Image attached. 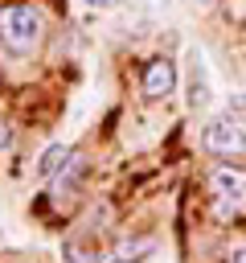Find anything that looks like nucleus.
I'll return each instance as SVG.
<instances>
[{"instance_id":"f8f14e48","label":"nucleus","mask_w":246,"mask_h":263,"mask_svg":"<svg viewBox=\"0 0 246 263\" xmlns=\"http://www.w3.org/2000/svg\"><path fill=\"white\" fill-rule=\"evenodd\" d=\"M230 263H246V247H242V251H234V255H230Z\"/></svg>"},{"instance_id":"39448f33","label":"nucleus","mask_w":246,"mask_h":263,"mask_svg":"<svg viewBox=\"0 0 246 263\" xmlns=\"http://www.w3.org/2000/svg\"><path fill=\"white\" fill-rule=\"evenodd\" d=\"M189 62H193V66H189V107H193V111H201V107L209 103V78H205L201 53H193Z\"/></svg>"},{"instance_id":"f257e3e1","label":"nucleus","mask_w":246,"mask_h":263,"mask_svg":"<svg viewBox=\"0 0 246 263\" xmlns=\"http://www.w3.org/2000/svg\"><path fill=\"white\" fill-rule=\"evenodd\" d=\"M45 21L33 4H0V49L8 58H29L41 45Z\"/></svg>"},{"instance_id":"9b49d317","label":"nucleus","mask_w":246,"mask_h":263,"mask_svg":"<svg viewBox=\"0 0 246 263\" xmlns=\"http://www.w3.org/2000/svg\"><path fill=\"white\" fill-rule=\"evenodd\" d=\"M12 144V132H8V123H0V148H8Z\"/></svg>"},{"instance_id":"9d476101","label":"nucleus","mask_w":246,"mask_h":263,"mask_svg":"<svg viewBox=\"0 0 246 263\" xmlns=\"http://www.w3.org/2000/svg\"><path fill=\"white\" fill-rule=\"evenodd\" d=\"M230 115H238L242 123H246V95L238 90V95H230Z\"/></svg>"},{"instance_id":"f03ea898","label":"nucleus","mask_w":246,"mask_h":263,"mask_svg":"<svg viewBox=\"0 0 246 263\" xmlns=\"http://www.w3.org/2000/svg\"><path fill=\"white\" fill-rule=\"evenodd\" d=\"M209 193H213V214L217 218H234L246 205V173L234 164H221L209 173Z\"/></svg>"},{"instance_id":"0eeeda50","label":"nucleus","mask_w":246,"mask_h":263,"mask_svg":"<svg viewBox=\"0 0 246 263\" xmlns=\"http://www.w3.org/2000/svg\"><path fill=\"white\" fill-rule=\"evenodd\" d=\"M82 177H86V160H82V156L74 152V156L66 160V168H61V173L53 177V193H74Z\"/></svg>"},{"instance_id":"423d86ee","label":"nucleus","mask_w":246,"mask_h":263,"mask_svg":"<svg viewBox=\"0 0 246 263\" xmlns=\"http://www.w3.org/2000/svg\"><path fill=\"white\" fill-rule=\"evenodd\" d=\"M74 156V148H66V144H49L45 152H41V164H37V177H45V181H53L61 168H66V160Z\"/></svg>"},{"instance_id":"ddd939ff","label":"nucleus","mask_w":246,"mask_h":263,"mask_svg":"<svg viewBox=\"0 0 246 263\" xmlns=\"http://www.w3.org/2000/svg\"><path fill=\"white\" fill-rule=\"evenodd\" d=\"M86 4H90V8H111L115 0H86Z\"/></svg>"},{"instance_id":"1a4fd4ad","label":"nucleus","mask_w":246,"mask_h":263,"mask_svg":"<svg viewBox=\"0 0 246 263\" xmlns=\"http://www.w3.org/2000/svg\"><path fill=\"white\" fill-rule=\"evenodd\" d=\"M66 263H98V251H90V247H66Z\"/></svg>"},{"instance_id":"6e6552de","label":"nucleus","mask_w":246,"mask_h":263,"mask_svg":"<svg viewBox=\"0 0 246 263\" xmlns=\"http://www.w3.org/2000/svg\"><path fill=\"white\" fill-rule=\"evenodd\" d=\"M156 251V242L152 238H139V242H123L115 255H111V263H144V255H152Z\"/></svg>"},{"instance_id":"20e7f679","label":"nucleus","mask_w":246,"mask_h":263,"mask_svg":"<svg viewBox=\"0 0 246 263\" xmlns=\"http://www.w3.org/2000/svg\"><path fill=\"white\" fill-rule=\"evenodd\" d=\"M172 90H176V66L168 58H152L144 66V95L148 99H164Z\"/></svg>"},{"instance_id":"7ed1b4c3","label":"nucleus","mask_w":246,"mask_h":263,"mask_svg":"<svg viewBox=\"0 0 246 263\" xmlns=\"http://www.w3.org/2000/svg\"><path fill=\"white\" fill-rule=\"evenodd\" d=\"M201 144H205V152H213V156H242V152H246V123H242L238 115H217V119L205 123Z\"/></svg>"},{"instance_id":"4468645a","label":"nucleus","mask_w":246,"mask_h":263,"mask_svg":"<svg viewBox=\"0 0 246 263\" xmlns=\"http://www.w3.org/2000/svg\"><path fill=\"white\" fill-rule=\"evenodd\" d=\"M201 4H209V0H201Z\"/></svg>"}]
</instances>
